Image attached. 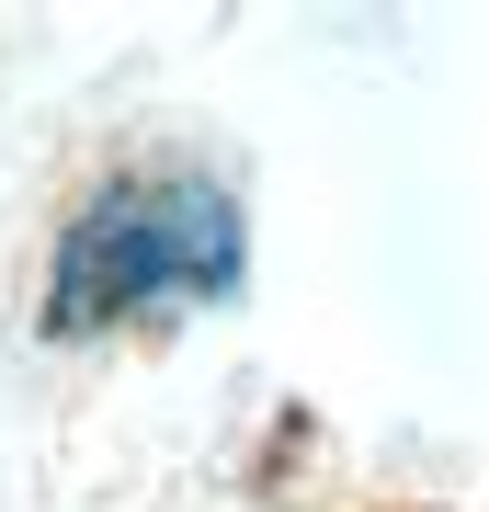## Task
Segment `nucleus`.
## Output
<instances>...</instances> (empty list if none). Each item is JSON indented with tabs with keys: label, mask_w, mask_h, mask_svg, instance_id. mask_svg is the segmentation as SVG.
<instances>
[{
	"label": "nucleus",
	"mask_w": 489,
	"mask_h": 512,
	"mask_svg": "<svg viewBox=\"0 0 489 512\" xmlns=\"http://www.w3.org/2000/svg\"><path fill=\"white\" fill-rule=\"evenodd\" d=\"M251 274V228H239V194L194 160H126L80 194V217L57 228L46 262V342H91L114 319L148 308H205V296H239Z\"/></svg>",
	"instance_id": "nucleus-1"
}]
</instances>
